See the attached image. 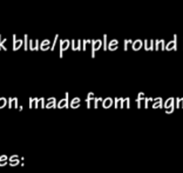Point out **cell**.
<instances>
[{
  "label": "cell",
  "instance_id": "6da1fadb",
  "mask_svg": "<svg viewBox=\"0 0 183 173\" xmlns=\"http://www.w3.org/2000/svg\"><path fill=\"white\" fill-rule=\"evenodd\" d=\"M8 157L7 155H0V166H5L7 164Z\"/></svg>",
  "mask_w": 183,
  "mask_h": 173
},
{
  "label": "cell",
  "instance_id": "7a4b0ae2",
  "mask_svg": "<svg viewBox=\"0 0 183 173\" xmlns=\"http://www.w3.org/2000/svg\"><path fill=\"white\" fill-rule=\"evenodd\" d=\"M19 164V159H14L12 161H9V166H17Z\"/></svg>",
  "mask_w": 183,
  "mask_h": 173
},
{
  "label": "cell",
  "instance_id": "3957f363",
  "mask_svg": "<svg viewBox=\"0 0 183 173\" xmlns=\"http://www.w3.org/2000/svg\"><path fill=\"white\" fill-rule=\"evenodd\" d=\"M14 159H19V155H12V157L8 158L9 161H12V160H14Z\"/></svg>",
  "mask_w": 183,
  "mask_h": 173
},
{
  "label": "cell",
  "instance_id": "277c9868",
  "mask_svg": "<svg viewBox=\"0 0 183 173\" xmlns=\"http://www.w3.org/2000/svg\"><path fill=\"white\" fill-rule=\"evenodd\" d=\"M5 104H6V101H4V99H1V101H0V107H2Z\"/></svg>",
  "mask_w": 183,
  "mask_h": 173
}]
</instances>
